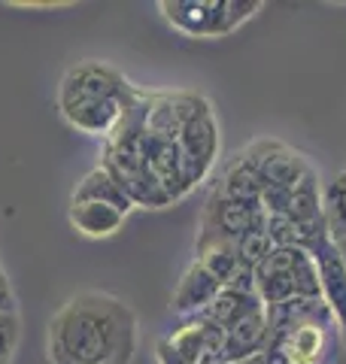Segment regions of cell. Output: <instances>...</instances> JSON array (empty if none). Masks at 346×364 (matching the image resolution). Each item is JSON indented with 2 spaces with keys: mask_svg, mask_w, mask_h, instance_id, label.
Listing matches in <instances>:
<instances>
[{
  "mask_svg": "<svg viewBox=\"0 0 346 364\" xmlns=\"http://www.w3.org/2000/svg\"><path fill=\"white\" fill-rule=\"evenodd\" d=\"M19 343V313L0 310V364H9Z\"/></svg>",
  "mask_w": 346,
  "mask_h": 364,
  "instance_id": "ffe728a7",
  "label": "cell"
},
{
  "mask_svg": "<svg viewBox=\"0 0 346 364\" xmlns=\"http://www.w3.org/2000/svg\"><path fill=\"white\" fill-rule=\"evenodd\" d=\"M219 291H222V282H219L213 273L201 264V261H192V264L186 267V273H182L177 291H173L170 306H173V313H177L179 318L198 316L216 301Z\"/></svg>",
  "mask_w": 346,
  "mask_h": 364,
  "instance_id": "8fae6325",
  "label": "cell"
},
{
  "mask_svg": "<svg viewBox=\"0 0 346 364\" xmlns=\"http://www.w3.org/2000/svg\"><path fill=\"white\" fill-rule=\"evenodd\" d=\"M234 364H268L264 355H256V358H246V361H234Z\"/></svg>",
  "mask_w": 346,
  "mask_h": 364,
  "instance_id": "7402d4cb",
  "label": "cell"
},
{
  "mask_svg": "<svg viewBox=\"0 0 346 364\" xmlns=\"http://www.w3.org/2000/svg\"><path fill=\"white\" fill-rule=\"evenodd\" d=\"M292 222L304 225V228H313V231H322L328 228L325 222V198L319 191V176L313 167H307V173L288 188V207L285 213Z\"/></svg>",
  "mask_w": 346,
  "mask_h": 364,
  "instance_id": "4fadbf2b",
  "label": "cell"
},
{
  "mask_svg": "<svg viewBox=\"0 0 346 364\" xmlns=\"http://www.w3.org/2000/svg\"><path fill=\"white\" fill-rule=\"evenodd\" d=\"M325 222L331 237H346V170L325 191Z\"/></svg>",
  "mask_w": 346,
  "mask_h": 364,
  "instance_id": "d6986e66",
  "label": "cell"
},
{
  "mask_svg": "<svg viewBox=\"0 0 346 364\" xmlns=\"http://www.w3.org/2000/svg\"><path fill=\"white\" fill-rule=\"evenodd\" d=\"M268 364H337L343 334L322 298H292L268 306Z\"/></svg>",
  "mask_w": 346,
  "mask_h": 364,
  "instance_id": "3957f363",
  "label": "cell"
},
{
  "mask_svg": "<svg viewBox=\"0 0 346 364\" xmlns=\"http://www.w3.org/2000/svg\"><path fill=\"white\" fill-rule=\"evenodd\" d=\"M161 16L189 37H225L261 9L258 0H161Z\"/></svg>",
  "mask_w": 346,
  "mask_h": 364,
  "instance_id": "5b68a950",
  "label": "cell"
},
{
  "mask_svg": "<svg viewBox=\"0 0 346 364\" xmlns=\"http://www.w3.org/2000/svg\"><path fill=\"white\" fill-rule=\"evenodd\" d=\"M268 306L246 313L243 318H237L234 325L225 328V358L228 364L256 358L268 346Z\"/></svg>",
  "mask_w": 346,
  "mask_h": 364,
  "instance_id": "7c38bea8",
  "label": "cell"
},
{
  "mask_svg": "<svg viewBox=\"0 0 346 364\" xmlns=\"http://www.w3.org/2000/svg\"><path fill=\"white\" fill-rule=\"evenodd\" d=\"M310 252H313L316 267H319L322 301L331 306V313L340 325V334H343V346H346V264L331 240V234L319 237V240L310 246Z\"/></svg>",
  "mask_w": 346,
  "mask_h": 364,
  "instance_id": "9c48e42d",
  "label": "cell"
},
{
  "mask_svg": "<svg viewBox=\"0 0 346 364\" xmlns=\"http://www.w3.org/2000/svg\"><path fill=\"white\" fill-rule=\"evenodd\" d=\"M0 270H4V267H0Z\"/></svg>",
  "mask_w": 346,
  "mask_h": 364,
  "instance_id": "603a6c76",
  "label": "cell"
},
{
  "mask_svg": "<svg viewBox=\"0 0 346 364\" xmlns=\"http://www.w3.org/2000/svg\"><path fill=\"white\" fill-rule=\"evenodd\" d=\"M155 358L158 364H228L225 331L201 313L189 316L158 340Z\"/></svg>",
  "mask_w": 346,
  "mask_h": 364,
  "instance_id": "52a82bcc",
  "label": "cell"
},
{
  "mask_svg": "<svg viewBox=\"0 0 346 364\" xmlns=\"http://www.w3.org/2000/svg\"><path fill=\"white\" fill-rule=\"evenodd\" d=\"M70 225L83 237L103 240V237H112L125 225V213L110 207V203H95V200L70 203Z\"/></svg>",
  "mask_w": 346,
  "mask_h": 364,
  "instance_id": "9a60e30c",
  "label": "cell"
},
{
  "mask_svg": "<svg viewBox=\"0 0 346 364\" xmlns=\"http://www.w3.org/2000/svg\"><path fill=\"white\" fill-rule=\"evenodd\" d=\"M273 249H276V246H273V240H271V234H268V228H264V225L249 228V231L237 240V255H240V261H243L246 267H252V270H256L261 261L273 252Z\"/></svg>",
  "mask_w": 346,
  "mask_h": 364,
  "instance_id": "ac0fdd59",
  "label": "cell"
},
{
  "mask_svg": "<svg viewBox=\"0 0 346 364\" xmlns=\"http://www.w3.org/2000/svg\"><path fill=\"white\" fill-rule=\"evenodd\" d=\"M331 240H334V246H337V252H340L343 264H346V237H331Z\"/></svg>",
  "mask_w": 346,
  "mask_h": 364,
  "instance_id": "44dd1931",
  "label": "cell"
},
{
  "mask_svg": "<svg viewBox=\"0 0 346 364\" xmlns=\"http://www.w3.org/2000/svg\"><path fill=\"white\" fill-rule=\"evenodd\" d=\"M137 100H140V91L119 70L100 61H83L70 67L58 85V109L64 122L100 140H110L122 128Z\"/></svg>",
  "mask_w": 346,
  "mask_h": 364,
  "instance_id": "7a4b0ae2",
  "label": "cell"
},
{
  "mask_svg": "<svg viewBox=\"0 0 346 364\" xmlns=\"http://www.w3.org/2000/svg\"><path fill=\"white\" fill-rule=\"evenodd\" d=\"M261 191H264L261 176L252 170V164L246 161L243 155H237L234 161L225 167L222 182L216 186L213 195L225 198V200H240V203H258L261 200Z\"/></svg>",
  "mask_w": 346,
  "mask_h": 364,
  "instance_id": "2e32d148",
  "label": "cell"
},
{
  "mask_svg": "<svg viewBox=\"0 0 346 364\" xmlns=\"http://www.w3.org/2000/svg\"><path fill=\"white\" fill-rule=\"evenodd\" d=\"M137 318L119 298L83 291L49 322L52 364H131Z\"/></svg>",
  "mask_w": 346,
  "mask_h": 364,
  "instance_id": "6da1fadb",
  "label": "cell"
},
{
  "mask_svg": "<svg viewBox=\"0 0 346 364\" xmlns=\"http://www.w3.org/2000/svg\"><path fill=\"white\" fill-rule=\"evenodd\" d=\"M258 306H264L261 304V298L256 291H234V289H222L216 294V301L206 306V310L201 313L204 318H210L213 325H219L225 331L228 325H234L237 318H243L246 313H252V310H258Z\"/></svg>",
  "mask_w": 346,
  "mask_h": 364,
  "instance_id": "e0dca14e",
  "label": "cell"
},
{
  "mask_svg": "<svg viewBox=\"0 0 346 364\" xmlns=\"http://www.w3.org/2000/svg\"><path fill=\"white\" fill-rule=\"evenodd\" d=\"M88 200H95V203H110V207L115 210H122L125 215H128L134 210V200L125 195V188L119 186V182L112 179V173H107L100 164L91 170V173L83 176V182L73 188V198L70 203H88Z\"/></svg>",
  "mask_w": 346,
  "mask_h": 364,
  "instance_id": "5bb4252c",
  "label": "cell"
},
{
  "mask_svg": "<svg viewBox=\"0 0 346 364\" xmlns=\"http://www.w3.org/2000/svg\"><path fill=\"white\" fill-rule=\"evenodd\" d=\"M177 146L182 155V170H186L189 188L201 186L219 158V124L206 97L194 95V91H186V112H182Z\"/></svg>",
  "mask_w": 346,
  "mask_h": 364,
  "instance_id": "8992f818",
  "label": "cell"
},
{
  "mask_svg": "<svg viewBox=\"0 0 346 364\" xmlns=\"http://www.w3.org/2000/svg\"><path fill=\"white\" fill-rule=\"evenodd\" d=\"M240 155L252 164V170L261 176L264 186H276V188H292L310 167L304 161V155L288 149L280 140H256Z\"/></svg>",
  "mask_w": 346,
  "mask_h": 364,
  "instance_id": "ba28073f",
  "label": "cell"
},
{
  "mask_svg": "<svg viewBox=\"0 0 346 364\" xmlns=\"http://www.w3.org/2000/svg\"><path fill=\"white\" fill-rule=\"evenodd\" d=\"M256 291L264 306H276L292 298H322L313 252L301 246H276L256 267Z\"/></svg>",
  "mask_w": 346,
  "mask_h": 364,
  "instance_id": "277c9868",
  "label": "cell"
},
{
  "mask_svg": "<svg viewBox=\"0 0 346 364\" xmlns=\"http://www.w3.org/2000/svg\"><path fill=\"white\" fill-rule=\"evenodd\" d=\"M268 222V213L261 210V203H240V200H225L213 195L206 200L204 207V215H201V228L206 231H216L228 237V240H240L249 228L256 225H264Z\"/></svg>",
  "mask_w": 346,
  "mask_h": 364,
  "instance_id": "30bf717a",
  "label": "cell"
}]
</instances>
